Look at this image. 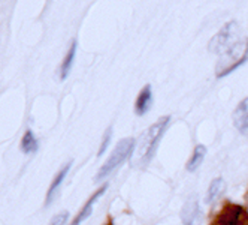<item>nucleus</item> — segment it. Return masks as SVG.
<instances>
[{
	"mask_svg": "<svg viewBox=\"0 0 248 225\" xmlns=\"http://www.w3.org/2000/svg\"><path fill=\"white\" fill-rule=\"evenodd\" d=\"M70 165H72V162H69V164H66L62 170H60V173L56 176V179L52 180V183H51V186H49V189H48V194H46V206H49L51 204V201H52V198L56 197V194H57V191H59V188H60V185L64 182V179H66V176H67V173H69V170H70Z\"/></svg>",
	"mask_w": 248,
	"mask_h": 225,
	"instance_id": "8",
	"label": "nucleus"
},
{
	"mask_svg": "<svg viewBox=\"0 0 248 225\" xmlns=\"http://www.w3.org/2000/svg\"><path fill=\"white\" fill-rule=\"evenodd\" d=\"M233 123L241 132L248 129V98L241 101L239 105L236 107L233 113Z\"/></svg>",
	"mask_w": 248,
	"mask_h": 225,
	"instance_id": "7",
	"label": "nucleus"
},
{
	"mask_svg": "<svg viewBox=\"0 0 248 225\" xmlns=\"http://www.w3.org/2000/svg\"><path fill=\"white\" fill-rule=\"evenodd\" d=\"M67 221V213L66 212H62L59 215H56L54 218H52V221L49 222V225H64Z\"/></svg>",
	"mask_w": 248,
	"mask_h": 225,
	"instance_id": "14",
	"label": "nucleus"
},
{
	"mask_svg": "<svg viewBox=\"0 0 248 225\" xmlns=\"http://www.w3.org/2000/svg\"><path fill=\"white\" fill-rule=\"evenodd\" d=\"M103 225H114V224H112V221H111V219H108V222L103 224Z\"/></svg>",
	"mask_w": 248,
	"mask_h": 225,
	"instance_id": "15",
	"label": "nucleus"
},
{
	"mask_svg": "<svg viewBox=\"0 0 248 225\" xmlns=\"http://www.w3.org/2000/svg\"><path fill=\"white\" fill-rule=\"evenodd\" d=\"M133 150H135V140L133 138H124V140H121L117 144L112 155L108 158V161H106L103 164V167L99 170L96 180L99 182V180H103L105 177H108L114 170H117L124 161L130 156V155H133Z\"/></svg>",
	"mask_w": 248,
	"mask_h": 225,
	"instance_id": "2",
	"label": "nucleus"
},
{
	"mask_svg": "<svg viewBox=\"0 0 248 225\" xmlns=\"http://www.w3.org/2000/svg\"><path fill=\"white\" fill-rule=\"evenodd\" d=\"M211 225H248V212L239 204L226 203L211 219Z\"/></svg>",
	"mask_w": 248,
	"mask_h": 225,
	"instance_id": "3",
	"label": "nucleus"
},
{
	"mask_svg": "<svg viewBox=\"0 0 248 225\" xmlns=\"http://www.w3.org/2000/svg\"><path fill=\"white\" fill-rule=\"evenodd\" d=\"M21 149L24 153H34L38 150V141L34 138L31 131H27L23 137V141H21Z\"/></svg>",
	"mask_w": 248,
	"mask_h": 225,
	"instance_id": "12",
	"label": "nucleus"
},
{
	"mask_svg": "<svg viewBox=\"0 0 248 225\" xmlns=\"http://www.w3.org/2000/svg\"><path fill=\"white\" fill-rule=\"evenodd\" d=\"M205 155H206V147L202 146V144H199L196 149H194V152H193V156H191V159H190L188 164H187V170H188V171L198 170V168L201 167V164L203 162Z\"/></svg>",
	"mask_w": 248,
	"mask_h": 225,
	"instance_id": "10",
	"label": "nucleus"
},
{
	"mask_svg": "<svg viewBox=\"0 0 248 225\" xmlns=\"http://www.w3.org/2000/svg\"><path fill=\"white\" fill-rule=\"evenodd\" d=\"M181 219L184 225H198L201 222V207L198 200L190 198L184 207H183V212H181Z\"/></svg>",
	"mask_w": 248,
	"mask_h": 225,
	"instance_id": "4",
	"label": "nucleus"
},
{
	"mask_svg": "<svg viewBox=\"0 0 248 225\" xmlns=\"http://www.w3.org/2000/svg\"><path fill=\"white\" fill-rule=\"evenodd\" d=\"M111 135H112V129L108 128V131H106V134H105V137H103V140H102V146H100V149H99V156H100V155H103V152L106 150V147H108V144H109V141H111Z\"/></svg>",
	"mask_w": 248,
	"mask_h": 225,
	"instance_id": "13",
	"label": "nucleus"
},
{
	"mask_svg": "<svg viewBox=\"0 0 248 225\" xmlns=\"http://www.w3.org/2000/svg\"><path fill=\"white\" fill-rule=\"evenodd\" d=\"M223 189H224V180L223 179H216V180H212V183L209 185V189H208V192H206V203H212V201H216L220 194L223 192Z\"/></svg>",
	"mask_w": 248,
	"mask_h": 225,
	"instance_id": "11",
	"label": "nucleus"
},
{
	"mask_svg": "<svg viewBox=\"0 0 248 225\" xmlns=\"http://www.w3.org/2000/svg\"><path fill=\"white\" fill-rule=\"evenodd\" d=\"M169 122H170L169 116L162 117L160 120H157L153 126H150L148 131L140 137V140L136 146V150H133V165L144 167L153 159L154 153L157 150V146L168 129Z\"/></svg>",
	"mask_w": 248,
	"mask_h": 225,
	"instance_id": "1",
	"label": "nucleus"
},
{
	"mask_svg": "<svg viewBox=\"0 0 248 225\" xmlns=\"http://www.w3.org/2000/svg\"><path fill=\"white\" fill-rule=\"evenodd\" d=\"M75 54H77V41L72 42V45H70L69 51H67V54L63 60V65H62V80H66L69 72H70V69H72V63L75 60Z\"/></svg>",
	"mask_w": 248,
	"mask_h": 225,
	"instance_id": "9",
	"label": "nucleus"
},
{
	"mask_svg": "<svg viewBox=\"0 0 248 225\" xmlns=\"http://www.w3.org/2000/svg\"><path fill=\"white\" fill-rule=\"evenodd\" d=\"M106 188H108V186L105 185L103 188H100L99 191H96V192L93 194V197H92L90 200L87 201V204H85V206L82 207V210L79 212V215H78V216H77V218L74 219V222L70 224V225H81V224H82V222H84V221H85V219H87L88 216L92 215V212H93V207H94L96 201H97V200H99V198H100V197H102L103 194H105Z\"/></svg>",
	"mask_w": 248,
	"mask_h": 225,
	"instance_id": "6",
	"label": "nucleus"
},
{
	"mask_svg": "<svg viewBox=\"0 0 248 225\" xmlns=\"http://www.w3.org/2000/svg\"><path fill=\"white\" fill-rule=\"evenodd\" d=\"M151 104H153V90H151V86L147 84L145 87L140 90V93L138 95L136 104H135V111L139 116H144L148 113V110L151 108Z\"/></svg>",
	"mask_w": 248,
	"mask_h": 225,
	"instance_id": "5",
	"label": "nucleus"
}]
</instances>
